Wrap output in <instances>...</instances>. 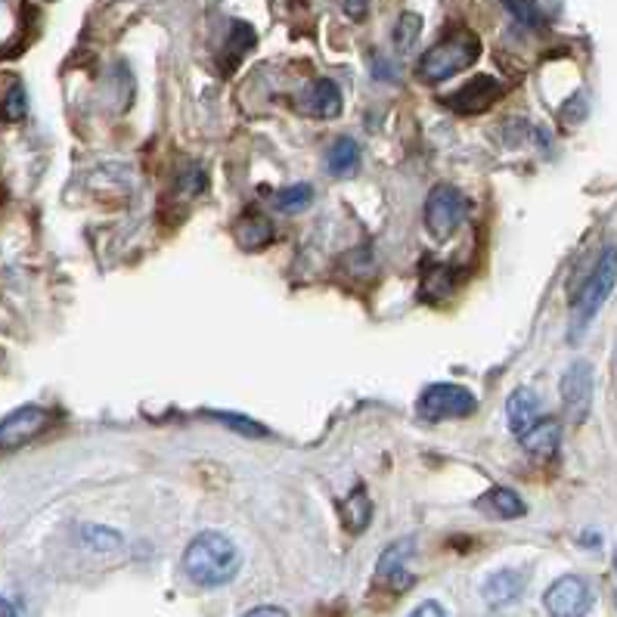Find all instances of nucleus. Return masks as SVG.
<instances>
[{"instance_id": "obj_16", "label": "nucleus", "mask_w": 617, "mask_h": 617, "mask_svg": "<svg viewBox=\"0 0 617 617\" xmlns=\"http://www.w3.org/2000/svg\"><path fill=\"white\" fill-rule=\"evenodd\" d=\"M478 509H484L493 519H522L524 512H527L522 496L515 491H509V488H493V491L484 493L478 500Z\"/></svg>"}, {"instance_id": "obj_24", "label": "nucleus", "mask_w": 617, "mask_h": 617, "mask_svg": "<svg viewBox=\"0 0 617 617\" xmlns=\"http://www.w3.org/2000/svg\"><path fill=\"white\" fill-rule=\"evenodd\" d=\"M218 419H221L223 426H230L233 431L239 435H245V438H264L268 435V428L261 426V422H254L249 416H233V412H215Z\"/></svg>"}, {"instance_id": "obj_17", "label": "nucleus", "mask_w": 617, "mask_h": 617, "mask_svg": "<svg viewBox=\"0 0 617 617\" xmlns=\"http://www.w3.org/2000/svg\"><path fill=\"white\" fill-rule=\"evenodd\" d=\"M360 165V146L351 137H338V140L326 149V171L333 177H351Z\"/></svg>"}, {"instance_id": "obj_26", "label": "nucleus", "mask_w": 617, "mask_h": 617, "mask_svg": "<svg viewBox=\"0 0 617 617\" xmlns=\"http://www.w3.org/2000/svg\"><path fill=\"white\" fill-rule=\"evenodd\" d=\"M342 10H345L348 19L360 22L366 17V10H369V0H342Z\"/></svg>"}, {"instance_id": "obj_25", "label": "nucleus", "mask_w": 617, "mask_h": 617, "mask_svg": "<svg viewBox=\"0 0 617 617\" xmlns=\"http://www.w3.org/2000/svg\"><path fill=\"white\" fill-rule=\"evenodd\" d=\"M503 7H506L509 13H512V19L522 22V25H537L540 22L537 0H503Z\"/></svg>"}, {"instance_id": "obj_18", "label": "nucleus", "mask_w": 617, "mask_h": 617, "mask_svg": "<svg viewBox=\"0 0 617 617\" xmlns=\"http://www.w3.org/2000/svg\"><path fill=\"white\" fill-rule=\"evenodd\" d=\"M338 512H342V522H345V527H348L351 534H360V531H366V527H369V519H373V503H369V493H366L364 488H354L348 500L338 506Z\"/></svg>"}, {"instance_id": "obj_4", "label": "nucleus", "mask_w": 617, "mask_h": 617, "mask_svg": "<svg viewBox=\"0 0 617 617\" xmlns=\"http://www.w3.org/2000/svg\"><path fill=\"white\" fill-rule=\"evenodd\" d=\"M478 410L475 395L462 385L453 381H438V385H428L426 391L419 395L416 412L426 419V422H443V419H462V416H472Z\"/></svg>"}, {"instance_id": "obj_15", "label": "nucleus", "mask_w": 617, "mask_h": 617, "mask_svg": "<svg viewBox=\"0 0 617 617\" xmlns=\"http://www.w3.org/2000/svg\"><path fill=\"white\" fill-rule=\"evenodd\" d=\"M270 239H273V223L258 215V211H249L242 215L237 223V242L245 249V252H254V249H264Z\"/></svg>"}, {"instance_id": "obj_6", "label": "nucleus", "mask_w": 617, "mask_h": 617, "mask_svg": "<svg viewBox=\"0 0 617 617\" xmlns=\"http://www.w3.org/2000/svg\"><path fill=\"white\" fill-rule=\"evenodd\" d=\"M543 605H546V611L553 617H586L589 608H593V589H589L584 577L565 574L546 589Z\"/></svg>"}, {"instance_id": "obj_12", "label": "nucleus", "mask_w": 617, "mask_h": 617, "mask_svg": "<svg viewBox=\"0 0 617 617\" xmlns=\"http://www.w3.org/2000/svg\"><path fill=\"white\" fill-rule=\"evenodd\" d=\"M519 441L534 459H553L558 453V443H562V426L555 419H537Z\"/></svg>"}, {"instance_id": "obj_10", "label": "nucleus", "mask_w": 617, "mask_h": 617, "mask_svg": "<svg viewBox=\"0 0 617 617\" xmlns=\"http://www.w3.org/2000/svg\"><path fill=\"white\" fill-rule=\"evenodd\" d=\"M412 553V540H400L395 546H388L379 558V568H376V581L385 584L395 593H404L412 586V574L407 571V555Z\"/></svg>"}, {"instance_id": "obj_2", "label": "nucleus", "mask_w": 617, "mask_h": 617, "mask_svg": "<svg viewBox=\"0 0 617 617\" xmlns=\"http://www.w3.org/2000/svg\"><path fill=\"white\" fill-rule=\"evenodd\" d=\"M481 56V41H478L475 32L469 29H457L447 38H441L435 48H428L422 56H419V65H416V75L426 81V84H441V81L453 79L462 69L478 63Z\"/></svg>"}, {"instance_id": "obj_1", "label": "nucleus", "mask_w": 617, "mask_h": 617, "mask_svg": "<svg viewBox=\"0 0 617 617\" xmlns=\"http://www.w3.org/2000/svg\"><path fill=\"white\" fill-rule=\"evenodd\" d=\"M184 571L192 584L208 586V589L230 584L239 574V550L230 537L206 531V534L190 540V546L184 553Z\"/></svg>"}, {"instance_id": "obj_21", "label": "nucleus", "mask_w": 617, "mask_h": 617, "mask_svg": "<svg viewBox=\"0 0 617 617\" xmlns=\"http://www.w3.org/2000/svg\"><path fill=\"white\" fill-rule=\"evenodd\" d=\"M25 115H29V96H25V91L19 84H13L7 91V96H3V103H0V118L3 122H22Z\"/></svg>"}, {"instance_id": "obj_27", "label": "nucleus", "mask_w": 617, "mask_h": 617, "mask_svg": "<svg viewBox=\"0 0 617 617\" xmlns=\"http://www.w3.org/2000/svg\"><path fill=\"white\" fill-rule=\"evenodd\" d=\"M410 617H447V611H443L441 602L428 599V602H422V605H419Z\"/></svg>"}, {"instance_id": "obj_30", "label": "nucleus", "mask_w": 617, "mask_h": 617, "mask_svg": "<svg viewBox=\"0 0 617 617\" xmlns=\"http://www.w3.org/2000/svg\"><path fill=\"white\" fill-rule=\"evenodd\" d=\"M615 568H617V553H615Z\"/></svg>"}, {"instance_id": "obj_7", "label": "nucleus", "mask_w": 617, "mask_h": 617, "mask_svg": "<svg viewBox=\"0 0 617 617\" xmlns=\"http://www.w3.org/2000/svg\"><path fill=\"white\" fill-rule=\"evenodd\" d=\"M50 422H53V412L44 407H38V404L19 407L0 422V450H17L22 443L34 441L41 431H48Z\"/></svg>"}, {"instance_id": "obj_8", "label": "nucleus", "mask_w": 617, "mask_h": 617, "mask_svg": "<svg viewBox=\"0 0 617 617\" xmlns=\"http://www.w3.org/2000/svg\"><path fill=\"white\" fill-rule=\"evenodd\" d=\"M562 404L568 412L571 422H584L589 416V404H593V366L586 360H577L565 369L562 376Z\"/></svg>"}, {"instance_id": "obj_20", "label": "nucleus", "mask_w": 617, "mask_h": 617, "mask_svg": "<svg viewBox=\"0 0 617 617\" xmlns=\"http://www.w3.org/2000/svg\"><path fill=\"white\" fill-rule=\"evenodd\" d=\"M311 202H314V190L307 184L285 187V190L273 196V208H280V211H301V208H307Z\"/></svg>"}, {"instance_id": "obj_22", "label": "nucleus", "mask_w": 617, "mask_h": 617, "mask_svg": "<svg viewBox=\"0 0 617 617\" xmlns=\"http://www.w3.org/2000/svg\"><path fill=\"white\" fill-rule=\"evenodd\" d=\"M419 32H422V17H419V13H404V17L397 19V29H395L397 50L407 53V50L416 44Z\"/></svg>"}, {"instance_id": "obj_23", "label": "nucleus", "mask_w": 617, "mask_h": 617, "mask_svg": "<svg viewBox=\"0 0 617 617\" xmlns=\"http://www.w3.org/2000/svg\"><path fill=\"white\" fill-rule=\"evenodd\" d=\"M84 543L87 546H94V550H118L122 546V534H115L109 527H100V524H91V527H84Z\"/></svg>"}, {"instance_id": "obj_11", "label": "nucleus", "mask_w": 617, "mask_h": 617, "mask_svg": "<svg viewBox=\"0 0 617 617\" xmlns=\"http://www.w3.org/2000/svg\"><path fill=\"white\" fill-rule=\"evenodd\" d=\"M301 112L311 118H335L342 112V91L333 79H317L301 94Z\"/></svg>"}, {"instance_id": "obj_28", "label": "nucleus", "mask_w": 617, "mask_h": 617, "mask_svg": "<svg viewBox=\"0 0 617 617\" xmlns=\"http://www.w3.org/2000/svg\"><path fill=\"white\" fill-rule=\"evenodd\" d=\"M245 617H289L283 608H276V605H261V608H252Z\"/></svg>"}, {"instance_id": "obj_3", "label": "nucleus", "mask_w": 617, "mask_h": 617, "mask_svg": "<svg viewBox=\"0 0 617 617\" xmlns=\"http://www.w3.org/2000/svg\"><path fill=\"white\" fill-rule=\"evenodd\" d=\"M617 280V249H605L599 258L596 270L589 273V280L581 289V295L574 301V335L581 333L584 326H589V320L599 314V307L608 301L611 289H615Z\"/></svg>"}, {"instance_id": "obj_5", "label": "nucleus", "mask_w": 617, "mask_h": 617, "mask_svg": "<svg viewBox=\"0 0 617 617\" xmlns=\"http://www.w3.org/2000/svg\"><path fill=\"white\" fill-rule=\"evenodd\" d=\"M466 218V199L457 187L441 184L428 192L426 199V227L435 239H450L459 230V223Z\"/></svg>"}, {"instance_id": "obj_14", "label": "nucleus", "mask_w": 617, "mask_h": 617, "mask_svg": "<svg viewBox=\"0 0 617 617\" xmlns=\"http://www.w3.org/2000/svg\"><path fill=\"white\" fill-rule=\"evenodd\" d=\"M524 593V574L522 571L503 568L488 577L484 584V599L491 602L493 608H503L509 602H515Z\"/></svg>"}, {"instance_id": "obj_29", "label": "nucleus", "mask_w": 617, "mask_h": 617, "mask_svg": "<svg viewBox=\"0 0 617 617\" xmlns=\"http://www.w3.org/2000/svg\"><path fill=\"white\" fill-rule=\"evenodd\" d=\"M0 617H19L17 615V605L7 599V596H0Z\"/></svg>"}, {"instance_id": "obj_9", "label": "nucleus", "mask_w": 617, "mask_h": 617, "mask_svg": "<svg viewBox=\"0 0 617 617\" xmlns=\"http://www.w3.org/2000/svg\"><path fill=\"white\" fill-rule=\"evenodd\" d=\"M503 96V87H500V81L496 79H488V75H481V79L469 81L459 94L447 96L443 103L450 106V109H457L459 115H481L484 109H491L493 103Z\"/></svg>"}, {"instance_id": "obj_13", "label": "nucleus", "mask_w": 617, "mask_h": 617, "mask_svg": "<svg viewBox=\"0 0 617 617\" xmlns=\"http://www.w3.org/2000/svg\"><path fill=\"white\" fill-rule=\"evenodd\" d=\"M543 412V407H540V397L531 391V388H519L515 395L509 397L506 404V419H509V428L522 438L527 428L534 426L537 419H543L540 416Z\"/></svg>"}, {"instance_id": "obj_19", "label": "nucleus", "mask_w": 617, "mask_h": 617, "mask_svg": "<svg viewBox=\"0 0 617 617\" xmlns=\"http://www.w3.org/2000/svg\"><path fill=\"white\" fill-rule=\"evenodd\" d=\"M422 289H426L428 299H447L453 289H457V270L447 268V264H428L422 270Z\"/></svg>"}]
</instances>
